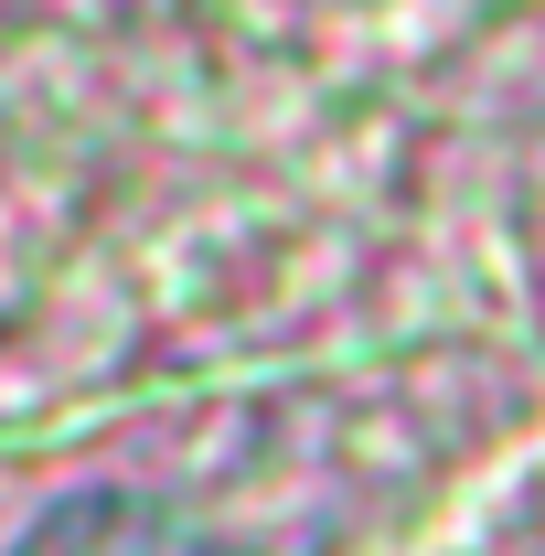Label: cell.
Listing matches in <instances>:
<instances>
[{
	"instance_id": "cell-1",
	"label": "cell",
	"mask_w": 545,
	"mask_h": 556,
	"mask_svg": "<svg viewBox=\"0 0 545 556\" xmlns=\"http://www.w3.org/2000/svg\"><path fill=\"white\" fill-rule=\"evenodd\" d=\"M33 556H204V546L150 503H75V514H54V535Z\"/></svg>"
}]
</instances>
